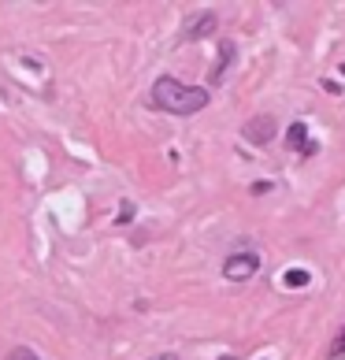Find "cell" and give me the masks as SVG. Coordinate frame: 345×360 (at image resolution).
Segmentation results:
<instances>
[{"label": "cell", "instance_id": "2", "mask_svg": "<svg viewBox=\"0 0 345 360\" xmlns=\"http://www.w3.org/2000/svg\"><path fill=\"white\" fill-rule=\"evenodd\" d=\"M256 271H260V252H253V249H237L223 260V278H230V283H245Z\"/></svg>", "mask_w": 345, "mask_h": 360}, {"label": "cell", "instance_id": "3", "mask_svg": "<svg viewBox=\"0 0 345 360\" xmlns=\"http://www.w3.org/2000/svg\"><path fill=\"white\" fill-rule=\"evenodd\" d=\"M275 130H278L275 115H253V119L242 127V138L253 141V145H268V141L275 138Z\"/></svg>", "mask_w": 345, "mask_h": 360}, {"label": "cell", "instance_id": "1", "mask_svg": "<svg viewBox=\"0 0 345 360\" xmlns=\"http://www.w3.org/2000/svg\"><path fill=\"white\" fill-rule=\"evenodd\" d=\"M152 108L171 112V115H197L208 108V89L204 86H182L178 78L160 75L152 82Z\"/></svg>", "mask_w": 345, "mask_h": 360}, {"label": "cell", "instance_id": "12", "mask_svg": "<svg viewBox=\"0 0 345 360\" xmlns=\"http://www.w3.org/2000/svg\"><path fill=\"white\" fill-rule=\"evenodd\" d=\"M338 71H341V75H345V63H341V68H338Z\"/></svg>", "mask_w": 345, "mask_h": 360}, {"label": "cell", "instance_id": "9", "mask_svg": "<svg viewBox=\"0 0 345 360\" xmlns=\"http://www.w3.org/2000/svg\"><path fill=\"white\" fill-rule=\"evenodd\" d=\"M304 283H308V275H304V271H286V286H304Z\"/></svg>", "mask_w": 345, "mask_h": 360}, {"label": "cell", "instance_id": "13", "mask_svg": "<svg viewBox=\"0 0 345 360\" xmlns=\"http://www.w3.org/2000/svg\"><path fill=\"white\" fill-rule=\"evenodd\" d=\"M219 360H234V356H219Z\"/></svg>", "mask_w": 345, "mask_h": 360}, {"label": "cell", "instance_id": "5", "mask_svg": "<svg viewBox=\"0 0 345 360\" xmlns=\"http://www.w3.org/2000/svg\"><path fill=\"white\" fill-rule=\"evenodd\" d=\"M286 149H289V153H301V156H312V153H315V141H308V127H304V123H289V130H286Z\"/></svg>", "mask_w": 345, "mask_h": 360}, {"label": "cell", "instance_id": "6", "mask_svg": "<svg viewBox=\"0 0 345 360\" xmlns=\"http://www.w3.org/2000/svg\"><path fill=\"white\" fill-rule=\"evenodd\" d=\"M230 60H234V45H230V41H223V56L216 60V68H211V82H223V78H227Z\"/></svg>", "mask_w": 345, "mask_h": 360}, {"label": "cell", "instance_id": "7", "mask_svg": "<svg viewBox=\"0 0 345 360\" xmlns=\"http://www.w3.org/2000/svg\"><path fill=\"white\" fill-rule=\"evenodd\" d=\"M327 356L330 360H338V356H345V327L334 335V342H330V349H327Z\"/></svg>", "mask_w": 345, "mask_h": 360}, {"label": "cell", "instance_id": "11", "mask_svg": "<svg viewBox=\"0 0 345 360\" xmlns=\"http://www.w3.org/2000/svg\"><path fill=\"white\" fill-rule=\"evenodd\" d=\"M160 360H178V356H160Z\"/></svg>", "mask_w": 345, "mask_h": 360}, {"label": "cell", "instance_id": "4", "mask_svg": "<svg viewBox=\"0 0 345 360\" xmlns=\"http://www.w3.org/2000/svg\"><path fill=\"white\" fill-rule=\"evenodd\" d=\"M216 26H219L216 11H197V15H193L190 22H185V30H182V41H201V37L216 34Z\"/></svg>", "mask_w": 345, "mask_h": 360}, {"label": "cell", "instance_id": "10", "mask_svg": "<svg viewBox=\"0 0 345 360\" xmlns=\"http://www.w3.org/2000/svg\"><path fill=\"white\" fill-rule=\"evenodd\" d=\"M249 190H253V197H263V193L271 190V182H253V186H249Z\"/></svg>", "mask_w": 345, "mask_h": 360}, {"label": "cell", "instance_id": "8", "mask_svg": "<svg viewBox=\"0 0 345 360\" xmlns=\"http://www.w3.org/2000/svg\"><path fill=\"white\" fill-rule=\"evenodd\" d=\"M4 360H41L34 349H26V345H15V349H8V356Z\"/></svg>", "mask_w": 345, "mask_h": 360}]
</instances>
